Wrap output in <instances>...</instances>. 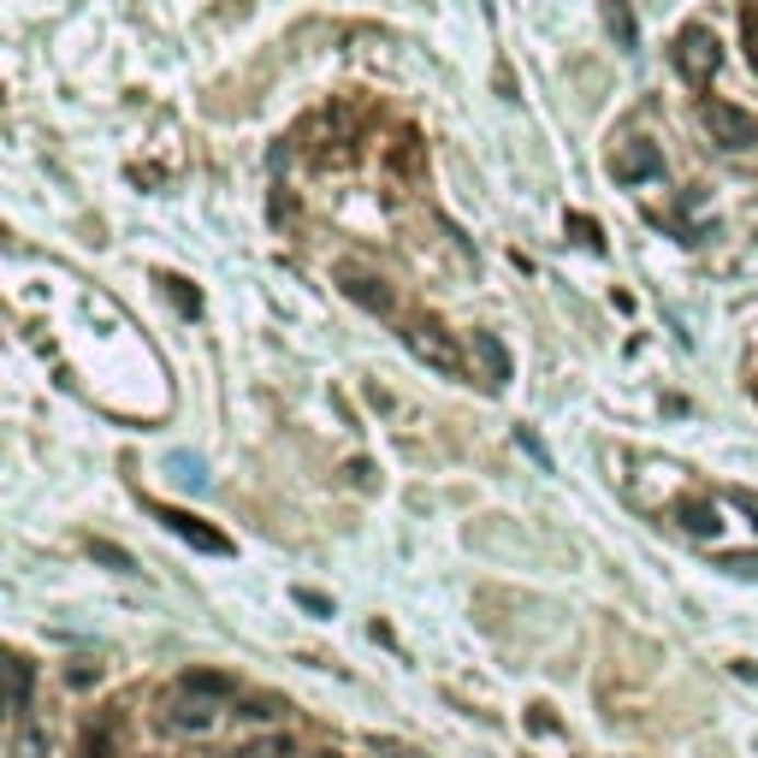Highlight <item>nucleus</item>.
Masks as SVG:
<instances>
[{
    "label": "nucleus",
    "instance_id": "nucleus-1",
    "mask_svg": "<svg viewBox=\"0 0 758 758\" xmlns=\"http://www.w3.org/2000/svg\"><path fill=\"white\" fill-rule=\"evenodd\" d=\"M226 699H231L226 676H190V681H179V693L166 699V723L202 735V728H214V717L226 711Z\"/></svg>",
    "mask_w": 758,
    "mask_h": 758
},
{
    "label": "nucleus",
    "instance_id": "nucleus-2",
    "mask_svg": "<svg viewBox=\"0 0 758 758\" xmlns=\"http://www.w3.org/2000/svg\"><path fill=\"white\" fill-rule=\"evenodd\" d=\"M669 54H676V71L693 83V90H705V83L717 78V66H723V48H717V31H711V24H688Z\"/></svg>",
    "mask_w": 758,
    "mask_h": 758
},
{
    "label": "nucleus",
    "instance_id": "nucleus-3",
    "mask_svg": "<svg viewBox=\"0 0 758 758\" xmlns=\"http://www.w3.org/2000/svg\"><path fill=\"white\" fill-rule=\"evenodd\" d=\"M699 119H705L711 142H723V149H735V154L758 142V119H753V113H740L735 101H705V107H699Z\"/></svg>",
    "mask_w": 758,
    "mask_h": 758
},
{
    "label": "nucleus",
    "instance_id": "nucleus-4",
    "mask_svg": "<svg viewBox=\"0 0 758 758\" xmlns=\"http://www.w3.org/2000/svg\"><path fill=\"white\" fill-rule=\"evenodd\" d=\"M149 516H154L166 533H179V539H190V545H196V551H208V558H231V539H226L220 528H208V521H202V516H190V509L149 504Z\"/></svg>",
    "mask_w": 758,
    "mask_h": 758
},
{
    "label": "nucleus",
    "instance_id": "nucleus-5",
    "mask_svg": "<svg viewBox=\"0 0 758 758\" xmlns=\"http://www.w3.org/2000/svg\"><path fill=\"white\" fill-rule=\"evenodd\" d=\"M403 344H410V349H415L421 361H427L433 374H462V356H457V344H450L445 332L433 326V320H427V326H410V332H403Z\"/></svg>",
    "mask_w": 758,
    "mask_h": 758
},
{
    "label": "nucleus",
    "instance_id": "nucleus-6",
    "mask_svg": "<svg viewBox=\"0 0 758 758\" xmlns=\"http://www.w3.org/2000/svg\"><path fill=\"white\" fill-rule=\"evenodd\" d=\"M664 172V154L652 149V142H622L617 154H610V179L617 184H640V179H658Z\"/></svg>",
    "mask_w": 758,
    "mask_h": 758
},
{
    "label": "nucleus",
    "instance_id": "nucleus-7",
    "mask_svg": "<svg viewBox=\"0 0 758 758\" xmlns=\"http://www.w3.org/2000/svg\"><path fill=\"white\" fill-rule=\"evenodd\" d=\"M344 290H349V297H356V302H361V309H379V314H386V309H391V290H386V285H379V279H374V273H361V267H349V273H344Z\"/></svg>",
    "mask_w": 758,
    "mask_h": 758
},
{
    "label": "nucleus",
    "instance_id": "nucleus-8",
    "mask_svg": "<svg viewBox=\"0 0 758 758\" xmlns=\"http://www.w3.org/2000/svg\"><path fill=\"white\" fill-rule=\"evenodd\" d=\"M474 349L486 356V386H504V379H509V356H504V344L492 338V332H474Z\"/></svg>",
    "mask_w": 758,
    "mask_h": 758
},
{
    "label": "nucleus",
    "instance_id": "nucleus-9",
    "mask_svg": "<svg viewBox=\"0 0 758 758\" xmlns=\"http://www.w3.org/2000/svg\"><path fill=\"white\" fill-rule=\"evenodd\" d=\"M12 758H48V735H42L31 717H19V740H12Z\"/></svg>",
    "mask_w": 758,
    "mask_h": 758
},
{
    "label": "nucleus",
    "instance_id": "nucleus-10",
    "mask_svg": "<svg viewBox=\"0 0 758 758\" xmlns=\"http://www.w3.org/2000/svg\"><path fill=\"white\" fill-rule=\"evenodd\" d=\"M31 664L24 658H12V711H19V717H31Z\"/></svg>",
    "mask_w": 758,
    "mask_h": 758
},
{
    "label": "nucleus",
    "instance_id": "nucleus-11",
    "mask_svg": "<svg viewBox=\"0 0 758 758\" xmlns=\"http://www.w3.org/2000/svg\"><path fill=\"white\" fill-rule=\"evenodd\" d=\"M681 528H688V533H717L723 521H717V509H705V504H688V509H681Z\"/></svg>",
    "mask_w": 758,
    "mask_h": 758
},
{
    "label": "nucleus",
    "instance_id": "nucleus-12",
    "mask_svg": "<svg viewBox=\"0 0 758 758\" xmlns=\"http://www.w3.org/2000/svg\"><path fill=\"white\" fill-rule=\"evenodd\" d=\"M605 19H610V31H617V42L629 48V42H634V19H629V7H622V0H610Z\"/></svg>",
    "mask_w": 758,
    "mask_h": 758
},
{
    "label": "nucleus",
    "instance_id": "nucleus-13",
    "mask_svg": "<svg viewBox=\"0 0 758 758\" xmlns=\"http://www.w3.org/2000/svg\"><path fill=\"white\" fill-rule=\"evenodd\" d=\"M166 469L179 474V480H190V486H202V480H208V469H202V457H172Z\"/></svg>",
    "mask_w": 758,
    "mask_h": 758
},
{
    "label": "nucleus",
    "instance_id": "nucleus-14",
    "mask_svg": "<svg viewBox=\"0 0 758 758\" xmlns=\"http://www.w3.org/2000/svg\"><path fill=\"white\" fill-rule=\"evenodd\" d=\"M83 753H90V758H113V723H101L95 735L83 740Z\"/></svg>",
    "mask_w": 758,
    "mask_h": 758
},
{
    "label": "nucleus",
    "instance_id": "nucleus-15",
    "mask_svg": "<svg viewBox=\"0 0 758 758\" xmlns=\"http://www.w3.org/2000/svg\"><path fill=\"white\" fill-rule=\"evenodd\" d=\"M297 605L309 610V617H332V599H320L314 587H297Z\"/></svg>",
    "mask_w": 758,
    "mask_h": 758
},
{
    "label": "nucleus",
    "instance_id": "nucleus-16",
    "mask_svg": "<svg viewBox=\"0 0 758 758\" xmlns=\"http://www.w3.org/2000/svg\"><path fill=\"white\" fill-rule=\"evenodd\" d=\"M747 54H753V71H758V0H747Z\"/></svg>",
    "mask_w": 758,
    "mask_h": 758
},
{
    "label": "nucleus",
    "instance_id": "nucleus-17",
    "mask_svg": "<svg viewBox=\"0 0 758 758\" xmlns=\"http://www.w3.org/2000/svg\"><path fill=\"white\" fill-rule=\"evenodd\" d=\"M90 551H95V558H101V563H113V568H130V558H125V551H119V545H101V539H95V545H90Z\"/></svg>",
    "mask_w": 758,
    "mask_h": 758
},
{
    "label": "nucleus",
    "instance_id": "nucleus-18",
    "mask_svg": "<svg viewBox=\"0 0 758 758\" xmlns=\"http://www.w3.org/2000/svg\"><path fill=\"white\" fill-rule=\"evenodd\" d=\"M735 504H740V509H747V516L758 521V498H753V492H735Z\"/></svg>",
    "mask_w": 758,
    "mask_h": 758
},
{
    "label": "nucleus",
    "instance_id": "nucleus-19",
    "mask_svg": "<svg viewBox=\"0 0 758 758\" xmlns=\"http://www.w3.org/2000/svg\"><path fill=\"white\" fill-rule=\"evenodd\" d=\"M314 758H338V753H314Z\"/></svg>",
    "mask_w": 758,
    "mask_h": 758
}]
</instances>
